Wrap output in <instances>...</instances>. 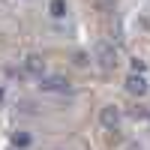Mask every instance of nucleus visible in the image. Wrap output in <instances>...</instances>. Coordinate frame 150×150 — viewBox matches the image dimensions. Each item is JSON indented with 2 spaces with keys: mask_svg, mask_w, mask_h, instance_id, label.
<instances>
[{
  "mask_svg": "<svg viewBox=\"0 0 150 150\" xmlns=\"http://www.w3.org/2000/svg\"><path fill=\"white\" fill-rule=\"evenodd\" d=\"M12 144H15V147H30V135L27 132H15V135H12Z\"/></svg>",
  "mask_w": 150,
  "mask_h": 150,
  "instance_id": "7",
  "label": "nucleus"
},
{
  "mask_svg": "<svg viewBox=\"0 0 150 150\" xmlns=\"http://www.w3.org/2000/svg\"><path fill=\"white\" fill-rule=\"evenodd\" d=\"M0 102H3V87H0Z\"/></svg>",
  "mask_w": 150,
  "mask_h": 150,
  "instance_id": "10",
  "label": "nucleus"
},
{
  "mask_svg": "<svg viewBox=\"0 0 150 150\" xmlns=\"http://www.w3.org/2000/svg\"><path fill=\"white\" fill-rule=\"evenodd\" d=\"M96 63H99V69H102V72H111V69H114L117 51H114V45H111V42H105V39L96 42Z\"/></svg>",
  "mask_w": 150,
  "mask_h": 150,
  "instance_id": "1",
  "label": "nucleus"
},
{
  "mask_svg": "<svg viewBox=\"0 0 150 150\" xmlns=\"http://www.w3.org/2000/svg\"><path fill=\"white\" fill-rule=\"evenodd\" d=\"M48 12H51L54 18H66L69 6H66V0H51V3H48Z\"/></svg>",
  "mask_w": 150,
  "mask_h": 150,
  "instance_id": "6",
  "label": "nucleus"
},
{
  "mask_svg": "<svg viewBox=\"0 0 150 150\" xmlns=\"http://www.w3.org/2000/svg\"><path fill=\"white\" fill-rule=\"evenodd\" d=\"M144 69H147V66H144V60H138V57H135V60H132V72H135V75H141Z\"/></svg>",
  "mask_w": 150,
  "mask_h": 150,
  "instance_id": "8",
  "label": "nucleus"
},
{
  "mask_svg": "<svg viewBox=\"0 0 150 150\" xmlns=\"http://www.w3.org/2000/svg\"><path fill=\"white\" fill-rule=\"evenodd\" d=\"M126 90L132 93V96H144L147 93V81H144V75H129V78H126Z\"/></svg>",
  "mask_w": 150,
  "mask_h": 150,
  "instance_id": "4",
  "label": "nucleus"
},
{
  "mask_svg": "<svg viewBox=\"0 0 150 150\" xmlns=\"http://www.w3.org/2000/svg\"><path fill=\"white\" fill-rule=\"evenodd\" d=\"M24 69H27L30 75H39V78H42V75H45V60L39 54H30L27 60H24Z\"/></svg>",
  "mask_w": 150,
  "mask_h": 150,
  "instance_id": "5",
  "label": "nucleus"
},
{
  "mask_svg": "<svg viewBox=\"0 0 150 150\" xmlns=\"http://www.w3.org/2000/svg\"><path fill=\"white\" fill-rule=\"evenodd\" d=\"M87 63H90V60H87V54H81V51L75 54V66H87Z\"/></svg>",
  "mask_w": 150,
  "mask_h": 150,
  "instance_id": "9",
  "label": "nucleus"
},
{
  "mask_svg": "<svg viewBox=\"0 0 150 150\" xmlns=\"http://www.w3.org/2000/svg\"><path fill=\"white\" fill-rule=\"evenodd\" d=\"M99 120H102V126H105V129H117V123H120V108L105 105L102 111H99Z\"/></svg>",
  "mask_w": 150,
  "mask_h": 150,
  "instance_id": "3",
  "label": "nucleus"
},
{
  "mask_svg": "<svg viewBox=\"0 0 150 150\" xmlns=\"http://www.w3.org/2000/svg\"><path fill=\"white\" fill-rule=\"evenodd\" d=\"M39 90H42V93H69V81H66V78H60V75L39 78Z\"/></svg>",
  "mask_w": 150,
  "mask_h": 150,
  "instance_id": "2",
  "label": "nucleus"
}]
</instances>
